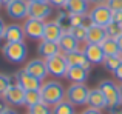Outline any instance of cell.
Wrapping results in <instances>:
<instances>
[{"label":"cell","instance_id":"obj_22","mask_svg":"<svg viewBox=\"0 0 122 114\" xmlns=\"http://www.w3.org/2000/svg\"><path fill=\"white\" fill-rule=\"evenodd\" d=\"M65 11L70 14H86L88 12V0H66Z\"/></svg>","mask_w":122,"mask_h":114},{"label":"cell","instance_id":"obj_30","mask_svg":"<svg viewBox=\"0 0 122 114\" xmlns=\"http://www.w3.org/2000/svg\"><path fill=\"white\" fill-rule=\"evenodd\" d=\"M28 114H53V106H50L45 102H39L37 105L31 106Z\"/></svg>","mask_w":122,"mask_h":114},{"label":"cell","instance_id":"obj_40","mask_svg":"<svg viewBox=\"0 0 122 114\" xmlns=\"http://www.w3.org/2000/svg\"><path fill=\"white\" fill-rule=\"evenodd\" d=\"M3 114H19V113L15 111V109H12V108H6V111Z\"/></svg>","mask_w":122,"mask_h":114},{"label":"cell","instance_id":"obj_44","mask_svg":"<svg viewBox=\"0 0 122 114\" xmlns=\"http://www.w3.org/2000/svg\"><path fill=\"white\" fill-rule=\"evenodd\" d=\"M26 2H48V0H26Z\"/></svg>","mask_w":122,"mask_h":114},{"label":"cell","instance_id":"obj_32","mask_svg":"<svg viewBox=\"0 0 122 114\" xmlns=\"http://www.w3.org/2000/svg\"><path fill=\"white\" fill-rule=\"evenodd\" d=\"M85 19H88L86 14H71V28L73 26H88V25H85Z\"/></svg>","mask_w":122,"mask_h":114},{"label":"cell","instance_id":"obj_5","mask_svg":"<svg viewBox=\"0 0 122 114\" xmlns=\"http://www.w3.org/2000/svg\"><path fill=\"white\" fill-rule=\"evenodd\" d=\"M88 94L90 90L85 83H71L66 88L65 99L74 106H82L86 105V102H88Z\"/></svg>","mask_w":122,"mask_h":114},{"label":"cell","instance_id":"obj_15","mask_svg":"<svg viewBox=\"0 0 122 114\" xmlns=\"http://www.w3.org/2000/svg\"><path fill=\"white\" fill-rule=\"evenodd\" d=\"M86 105H88V108H94V109H99V111H101V109L108 108L107 99H105L104 93H102L99 88H93V90H90Z\"/></svg>","mask_w":122,"mask_h":114},{"label":"cell","instance_id":"obj_36","mask_svg":"<svg viewBox=\"0 0 122 114\" xmlns=\"http://www.w3.org/2000/svg\"><path fill=\"white\" fill-rule=\"evenodd\" d=\"M6 108H8V103H6V100L3 99V96H0V114L5 113Z\"/></svg>","mask_w":122,"mask_h":114},{"label":"cell","instance_id":"obj_6","mask_svg":"<svg viewBox=\"0 0 122 114\" xmlns=\"http://www.w3.org/2000/svg\"><path fill=\"white\" fill-rule=\"evenodd\" d=\"M45 63H46V69L50 76H53V77H66V71H68L70 66L63 52H59V54L53 57L45 59Z\"/></svg>","mask_w":122,"mask_h":114},{"label":"cell","instance_id":"obj_39","mask_svg":"<svg viewBox=\"0 0 122 114\" xmlns=\"http://www.w3.org/2000/svg\"><path fill=\"white\" fill-rule=\"evenodd\" d=\"M82 114H102L99 109H94V108H86L85 111H82Z\"/></svg>","mask_w":122,"mask_h":114},{"label":"cell","instance_id":"obj_11","mask_svg":"<svg viewBox=\"0 0 122 114\" xmlns=\"http://www.w3.org/2000/svg\"><path fill=\"white\" fill-rule=\"evenodd\" d=\"M25 93L26 91L23 88L19 86L17 83H14L3 94V99L6 100V103H9L12 106H22V105H25Z\"/></svg>","mask_w":122,"mask_h":114},{"label":"cell","instance_id":"obj_48","mask_svg":"<svg viewBox=\"0 0 122 114\" xmlns=\"http://www.w3.org/2000/svg\"><path fill=\"white\" fill-rule=\"evenodd\" d=\"M0 6H2V5H0Z\"/></svg>","mask_w":122,"mask_h":114},{"label":"cell","instance_id":"obj_33","mask_svg":"<svg viewBox=\"0 0 122 114\" xmlns=\"http://www.w3.org/2000/svg\"><path fill=\"white\" fill-rule=\"evenodd\" d=\"M105 5H107L111 11H122V0H107Z\"/></svg>","mask_w":122,"mask_h":114},{"label":"cell","instance_id":"obj_7","mask_svg":"<svg viewBox=\"0 0 122 114\" xmlns=\"http://www.w3.org/2000/svg\"><path fill=\"white\" fill-rule=\"evenodd\" d=\"M14 79H15V83H17L19 86H22L25 91H40L42 83H43L39 79H36L34 76H31L25 68L20 69V71L15 74Z\"/></svg>","mask_w":122,"mask_h":114},{"label":"cell","instance_id":"obj_37","mask_svg":"<svg viewBox=\"0 0 122 114\" xmlns=\"http://www.w3.org/2000/svg\"><path fill=\"white\" fill-rule=\"evenodd\" d=\"M6 26H8V25H5V22H3V19L0 17V39H3V36H5Z\"/></svg>","mask_w":122,"mask_h":114},{"label":"cell","instance_id":"obj_14","mask_svg":"<svg viewBox=\"0 0 122 114\" xmlns=\"http://www.w3.org/2000/svg\"><path fill=\"white\" fill-rule=\"evenodd\" d=\"M83 54L86 56V59H88V62L91 63V65H102L104 60H105V54H104V51H102L101 45L86 43Z\"/></svg>","mask_w":122,"mask_h":114},{"label":"cell","instance_id":"obj_24","mask_svg":"<svg viewBox=\"0 0 122 114\" xmlns=\"http://www.w3.org/2000/svg\"><path fill=\"white\" fill-rule=\"evenodd\" d=\"M56 22L59 23V26L62 28L63 33H68L71 29V14L66 11H60L56 17Z\"/></svg>","mask_w":122,"mask_h":114},{"label":"cell","instance_id":"obj_19","mask_svg":"<svg viewBox=\"0 0 122 114\" xmlns=\"http://www.w3.org/2000/svg\"><path fill=\"white\" fill-rule=\"evenodd\" d=\"M107 39V33H105L104 26H97V25H90L88 26V34H86V43H94V45H101L104 40Z\"/></svg>","mask_w":122,"mask_h":114},{"label":"cell","instance_id":"obj_9","mask_svg":"<svg viewBox=\"0 0 122 114\" xmlns=\"http://www.w3.org/2000/svg\"><path fill=\"white\" fill-rule=\"evenodd\" d=\"M23 29H25V36L26 37H30L33 40H42L43 39V33H45V22L28 17L25 19Z\"/></svg>","mask_w":122,"mask_h":114},{"label":"cell","instance_id":"obj_43","mask_svg":"<svg viewBox=\"0 0 122 114\" xmlns=\"http://www.w3.org/2000/svg\"><path fill=\"white\" fill-rule=\"evenodd\" d=\"M9 2H11V0H0V5H5V6H6Z\"/></svg>","mask_w":122,"mask_h":114},{"label":"cell","instance_id":"obj_12","mask_svg":"<svg viewBox=\"0 0 122 114\" xmlns=\"http://www.w3.org/2000/svg\"><path fill=\"white\" fill-rule=\"evenodd\" d=\"M25 69H26L31 76L39 79L40 82H45V79L48 77V69H46L45 59H33L31 62H28L26 65H25Z\"/></svg>","mask_w":122,"mask_h":114},{"label":"cell","instance_id":"obj_2","mask_svg":"<svg viewBox=\"0 0 122 114\" xmlns=\"http://www.w3.org/2000/svg\"><path fill=\"white\" fill-rule=\"evenodd\" d=\"M2 54L11 63H22L28 56V48L25 42H6L2 46Z\"/></svg>","mask_w":122,"mask_h":114},{"label":"cell","instance_id":"obj_3","mask_svg":"<svg viewBox=\"0 0 122 114\" xmlns=\"http://www.w3.org/2000/svg\"><path fill=\"white\" fill-rule=\"evenodd\" d=\"M99 90L104 93L110 111L119 108L122 105V99H121V94H119V85H116L113 80H110V79L102 80L101 83H99Z\"/></svg>","mask_w":122,"mask_h":114},{"label":"cell","instance_id":"obj_42","mask_svg":"<svg viewBox=\"0 0 122 114\" xmlns=\"http://www.w3.org/2000/svg\"><path fill=\"white\" fill-rule=\"evenodd\" d=\"M117 45H119V49H121V54H122V36L117 39Z\"/></svg>","mask_w":122,"mask_h":114},{"label":"cell","instance_id":"obj_46","mask_svg":"<svg viewBox=\"0 0 122 114\" xmlns=\"http://www.w3.org/2000/svg\"><path fill=\"white\" fill-rule=\"evenodd\" d=\"M114 114H122V111H117V113H114Z\"/></svg>","mask_w":122,"mask_h":114},{"label":"cell","instance_id":"obj_29","mask_svg":"<svg viewBox=\"0 0 122 114\" xmlns=\"http://www.w3.org/2000/svg\"><path fill=\"white\" fill-rule=\"evenodd\" d=\"M70 33L73 34L77 42H86V34H88V26H73L70 29Z\"/></svg>","mask_w":122,"mask_h":114},{"label":"cell","instance_id":"obj_21","mask_svg":"<svg viewBox=\"0 0 122 114\" xmlns=\"http://www.w3.org/2000/svg\"><path fill=\"white\" fill-rule=\"evenodd\" d=\"M66 79L71 83H85L88 79V71L81 66H70L66 71Z\"/></svg>","mask_w":122,"mask_h":114},{"label":"cell","instance_id":"obj_34","mask_svg":"<svg viewBox=\"0 0 122 114\" xmlns=\"http://www.w3.org/2000/svg\"><path fill=\"white\" fill-rule=\"evenodd\" d=\"M48 3H50L53 8H65L66 0H48Z\"/></svg>","mask_w":122,"mask_h":114},{"label":"cell","instance_id":"obj_8","mask_svg":"<svg viewBox=\"0 0 122 114\" xmlns=\"http://www.w3.org/2000/svg\"><path fill=\"white\" fill-rule=\"evenodd\" d=\"M51 14L53 6L48 2H28V17L45 22Z\"/></svg>","mask_w":122,"mask_h":114},{"label":"cell","instance_id":"obj_41","mask_svg":"<svg viewBox=\"0 0 122 114\" xmlns=\"http://www.w3.org/2000/svg\"><path fill=\"white\" fill-rule=\"evenodd\" d=\"M91 3H94V5H101V3H105L107 0H90Z\"/></svg>","mask_w":122,"mask_h":114},{"label":"cell","instance_id":"obj_25","mask_svg":"<svg viewBox=\"0 0 122 114\" xmlns=\"http://www.w3.org/2000/svg\"><path fill=\"white\" fill-rule=\"evenodd\" d=\"M53 114H74V105L65 99L53 106Z\"/></svg>","mask_w":122,"mask_h":114},{"label":"cell","instance_id":"obj_28","mask_svg":"<svg viewBox=\"0 0 122 114\" xmlns=\"http://www.w3.org/2000/svg\"><path fill=\"white\" fill-rule=\"evenodd\" d=\"M121 63H122L121 57L119 56H113V57H105V60H104V63H102V65L105 66V69H107V71L114 72L121 66Z\"/></svg>","mask_w":122,"mask_h":114},{"label":"cell","instance_id":"obj_26","mask_svg":"<svg viewBox=\"0 0 122 114\" xmlns=\"http://www.w3.org/2000/svg\"><path fill=\"white\" fill-rule=\"evenodd\" d=\"M105 33H107V37L117 40L122 36V25L116 23V22H110V23L105 26Z\"/></svg>","mask_w":122,"mask_h":114},{"label":"cell","instance_id":"obj_16","mask_svg":"<svg viewBox=\"0 0 122 114\" xmlns=\"http://www.w3.org/2000/svg\"><path fill=\"white\" fill-rule=\"evenodd\" d=\"M62 34H63V31H62V28L59 26V23H57L56 20L45 22V33H43V39L45 40L59 43Z\"/></svg>","mask_w":122,"mask_h":114},{"label":"cell","instance_id":"obj_4","mask_svg":"<svg viewBox=\"0 0 122 114\" xmlns=\"http://www.w3.org/2000/svg\"><path fill=\"white\" fill-rule=\"evenodd\" d=\"M88 20H90V25H97V26L105 28L113 20V11H111L105 3L94 5L88 11Z\"/></svg>","mask_w":122,"mask_h":114},{"label":"cell","instance_id":"obj_20","mask_svg":"<svg viewBox=\"0 0 122 114\" xmlns=\"http://www.w3.org/2000/svg\"><path fill=\"white\" fill-rule=\"evenodd\" d=\"M59 46L62 52H71V51H79V42L73 37V34L70 33H63L62 37L59 40Z\"/></svg>","mask_w":122,"mask_h":114},{"label":"cell","instance_id":"obj_31","mask_svg":"<svg viewBox=\"0 0 122 114\" xmlns=\"http://www.w3.org/2000/svg\"><path fill=\"white\" fill-rule=\"evenodd\" d=\"M11 77L6 74H0V96H3V94L6 93V91L9 90V86H11Z\"/></svg>","mask_w":122,"mask_h":114},{"label":"cell","instance_id":"obj_10","mask_svg":"<svg viewBox=\"0 0 122 114\" xmlns=\"http://www.w3.org/2000/svg\"><path fill=\"white\" fill-rule=\"evenodd\" d=\"M6 14L14 20L28 19V2L26 0H11L6 5Z\"/></svg>","mask_w":122,"mask_h":114},{"label":"cell","instance_id":"obj_35","mask_svg":"<svg viewBox=\"0 0 122 114\" xmlns=\"http://www.w3.org/2000/svg\"><path fill=\"white\" fill-rule=\"evenodd\" d=\"M111 22H116V23L122 25V11H113V20Z\"/></svg>","mask_w":122,"mask_h":114},{"label":"cell","instance_id":"obj_17","mask_svg":"<svg viewBox=\"0 0 122 114\" xmlns=\"http://www.w3.org/2000/svg\"><path fill=\"white\" fill-rule=\"evenodd\" d=\"M37 51H39V54L43 57V59H48V57H53V56L59 54V52H62V51H60L59 43L50 42V40H45V39H42L39 42Z\"/></svg>","mask_w":122,"mask_h":114},{"label":"cell","instance_id":"obj_23","mask_svg":"<svg viewBox=\"0 0 122 114\" xmlns=\"http://www.w3.org/2000/svg\"><path fill=\"white\" fill-rule=\"evenodd\" d=\"M101 46H102V51H104L105 57H113V56H119L121 54V49H119V45H117V40H114V39L107 37V39L101 43Z\"/></svg>","mask_w":122,"mask_h":114},{"label":"cell","instance_id":"obj_18","mask_svg":"<svg viewBox=\"0 0 122 114\" xmlns=\"http://www.w3.org/2000/svg\"><path fill=\"white\" fill-rule=\"evenodd\" d=\"M3 39H5L6 42H23V39H25L23 26H22V25H17V23L8 25Z\"/></svg>","mask_w":122,"mask_h":114},{"label":"cell","instance_id":"obj_45","mask_svg":"<svg viewBox=\"0 0 122 114\" xmlns=\"http://www.w3.org/2000/svg\"><path fill=\"white\" fill-rule=\"evenodd\" d=\"M119 94H121V99H122V83L119 85Z\"/></svg>","mask_w":122,"mask_h":114},{"label":"cell","instance_id":"obj_27","mask_svg":"<svg viewBox=\"0 0 122 114\" xmlns=\"http://www.w3.org/2000/svg\"><path fill=\"white\" fill-rule=\"evenodd\" d=\"M39 102H42L40 91H26V93H25V105H26L28 108L37 105Z\"/></svg>","mask_w":122,"mask_h":114},{"label":"cell","instance_id":"obj_38","mask_svg":"<svg viewBox=\"0 0 122 114\" xmlns=\"http://www.w3.org/2000/svg\"><path fill=\"white\" fill-rule=\"evenodd\" d=\"M113 74L116 76V79H117V80H121V83H122V63H121V66L113 72Z\"/></svg>","mask_w":122,"mask_h":114},{"label":"cell","instance_id":"obj_1","mask_svg":"<svg viewBox=\"0 0 122 114\" xmlns=\"http://www.w3.org/2000/svg\"><path fill=\"white\" fill-rule=\"evenodd\" d=\"M65 94H66V90L57 80H46L42 83V88H40L42 102L48 103L50 106H54L59 102L65 100Z\"/></svg>","mask_w":122,"mask_h":114},{"label":"cell","instance_id":"obj_47","mask_svg":"<svg viewBox=\"0 0 122 114\" xmlns=\"http://www.w3.org/2000/svg\"><path fill=\"white\" fill-rule=\"evenodd\" d=\"M119 57H121V60H122V54H119Z\"/></svg>","mask_w":122,"mask_h":114},{"label":"cell","instance_id":"obj_13","mask_svg":"<svg viewBox=\"0 0 122 114\" xmlns=\"http://www.w3.org/2000/svg\"><path fill=\"white\" fill-rule=\"evenodd\" d=\"M63 54H65V59L68 62V66H81L90 72L93 65L88 62L86 56L82 51H71V52H63Z\"/></svg>","mask_w":122,"mask_h":114}]
</instances>
